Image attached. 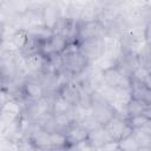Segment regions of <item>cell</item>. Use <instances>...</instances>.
<instances>
[{"mask_svg": "<svg viewBox=\"0 0 151 151\" xmlns=\"http://www.w3.org/2000/svg\"><path fill=\"white\" fill-rule=\"evenodd\" d=\"M87 140L90 142V144L92 145L93 149H100L106 142H109L111 139H110L109 134L106 133L104 126H99L88 132Z\"/></svg>", "mask_w": 151, "mask_h": 151, "instance_id": "9a60e30c", "label": "cell"}, {"mask_svg": "<svg viewBox=\"0 0 151 151\" xmlns=\"http://www.w3.org/2000/svg\"><path fill=\"white\" fill-rule=\"evenodd\" d=\"M118 150H123V151H137V150H140V146H139L138 142L136 140V138L133 137V134L131 133L126 138H124L120 142H118Z\"/></svg>", "mask_w": 151, "mask_h": 151, "instance_id": "44dd1931", "label": "cell"}, {"mask_svg": "<svg viewBox=\"0 0 151 151\" xmlns=\"http://www.w3.org/2000/svg\"><path fill=\"white\" fill-rule=\"evenodd\" d=\"M53 116V124H54V131L65 132L73 123V118L70 112L65 113H52Z\"/></svg>", "mask_w": 151, "mask_h": 151, "instance_id": "d6986e66", "label": "cell"}, {"mask_svg": "<svg viewBox=\"0 0 151 151\" xmlns=\"http://www.w3.org/2000/svg\"><path fill=\"white\" fill-rule=\"evenodd\" d=\"M88 130L80 123L74 122L65 132V142H66V149H73L77 144L84 142L88 137Z\"/></svg>", "mask_w": 151, "mask_h": 151, "instance_id": "8fae6325", "label": "cell"}, {"mask_svg": "<svg viewBox=\"0 0 151 151\" xmlns=\"http://www.w3.org/2000/svg\"><path fill=\"white\" fill-rule=\"evenodd\" d=\"M129 94L131 99L140 100L146 104H151V87L150 85L136 80H130Z\"/></svg>", "mask_w": 151, "mask_h": 151, "instance_id": "7c38bea8", "label": "cell"}, {"mask_svg": "<svg viewBox=\"0 0 151 151\" xmlns=\"http://www.w3.org/2000/svg\"><path fill=\"white\" fill-rule=\"evenodd\" d=\"M125 118H126V122H127L129 126L132 129V131L143 130V129H149L150 127L151 118H150L149 113H140V114L125 117Z\"/></svg>", "mask_w": 151, "mask_h": 151, "instance_id": "ac0fdd59", "label": "cell"}, {"mask_svg": "<svg viewBox=\"0 0 151 151\" xmlns=\"http://www.w3.org/2000/svg\"><path fill=\"white\" fill-rule=\"evenodd\" d=\"M101 74H103L104 84L113 90L129 88L130 86V78H127L114 64L103 68Z\"/></svg>", "mask_w": 151, "mask_h": 151, "instance_id": "52a82bcc", "label": "cell"}, {"mask_svg": "<svg viewBox=\"0 0 151 151\" xmlns=\"http://www.w3.org/2000/svg\"><path fill=\"white\" fill-rule=\"evenodd\" d=\"M61 17L63 15H60V9L58 5H54V4L46 5L40 12V19H41L42 26L46 29H50L51 32Z\"/></svg>", "mask_w": 151, "mask_h": 151, "instance_id": "4fadbf2b", "label": "cell"}, {"mask_svg": "<svg viewBox=\"0 0 151 151\" xmlns=\"http://www.w3.org/2000/svg\"><path fill=\"white\" fill-rule=\"evenodd\" d=\"M19 76V66L13 51L0 52V88L5 90Z\"/></svg>", "mask_w": 151, "mask_h": 151, "instance_id": "3957f363", "label": "cell"}, {"mask_svg": "<svg viewBox=\"0 0 151 151\" xmlns=\"http://www.w3.org/2000/svg\"><path fill=\"white\" fill-rule=\"evenodd\" d=\"M4 33H5V25H4V22L0 20V40H2Z\"/></svg>", "mask_w": 151, "mask_h": 151, "instance_id": "cb8c5ba5", "label": "cell"}, {"mask_svg": "<svg viewBox=\"0 0 151 151\" xmlns=\"http://www.w3.org/2000/svg\"><path fill=\"white\" fill-rule=\"evenodd\" d=\"M149 111H150V104H146L140 100L130 98L125 104V113H126L125 117H131L140 113H149Z\"/></svg>", "mask_w": 151, "mask_h": 151, "instance_id": "2e32d148", "label": "cell"}, {"mask_svg": "<svg viewBox=\"0 0 151 151\" xmlns=\"http://www.w3.org/2000/svg\"><path fill=\"white\" fill-rule=\"evenodd\" d=\"M24 57V65L26 70L33 74L40 73L45 66L46 58L40 52H32L27 54H22Z\"/></svg>", "mask_w": 151, "mask_h": 151, "instance_id": "5bb4252c", "label": "cell"}, {"mask_svg": "<svg viewBox=\"0 0 151 151\" xmlns=\"http://www.w3.org/2000/svg\"><path fill=\"white\" fill-rule=\"evenodd\" d=\"M7 100H8V99H7V97H6L5 90L0 88V111H1V109H2V106H4V104H5Z\"/></svg>", "mask_w": 151, "mask_h": 151, "instance_id": "603a6c76", "label": "cell"}, {"mask_svg": "<svg viewBox=\"0 0 151 151\" xmlns=\"http://www.w3.org/2000/svg\"><path fill=\"white\" fill-rule=\"evenodd\" d=\"M60 63L63 72L74 78L81 76L91 64L79 50L78 44L73 41H71L67 48L60 54Z\"/></svg>", "mask_w": 151, "mask_h": 151, "instance_id": "6da1fadb", "label": "cell"}, {"mask_svg": "<svg viewBox=\"0 0 151 151\" xmlns=\"http://www.w3.org/2000/svg\"><path fill=\"white\" fill-rule=\"evenodd\" d=\"M104 129L110 139L117 143L132 133V129L129 126L126 118H123L119 114H116L106 125H104Z\"/></svg>", "mask_w": 151, "mask_h": 151, "instance_id": "ba28073f", "label": "cell"}, {"mask_svg": "<svg viewBox=\"0 0 151 151\" xmlns=\"http://www.w3.org/2000/svg\"><path fill=\"white\" fill-rule=\"evenodd\" d=\"M104 26L99 22V20H91V21H78L74 33V42L80 44L83 41L104 37L105 34Z\"/></svg>", "mask_w": 151, "mask_h": 151, "instance_id": "5b68a950", "label": "cell"}, {"mask_svg": "<svg viewBox=\"0 0 151 151\" xmlns=\"http://www.w3.org/2000/svg\"><path fill=\"white\" fill-rule=\"evenodd\" d=\"M57 92L73 107L80 106V101H81V90L78 85V83L76 81H71V80H65L63 81Z\"/></svg>", "mask_w": 151, "mask_h": 151, "instance_id": "30bf717a", "label": "cell"}, {"mask_svg": "<svg viewBox=\"0 0 151 151\" xmlns=\"http://www.w3.org/2000/svg\"><path fill=\"white\" fill-rule=\"evenodd\" d=\"M29 38V31L26 28H18L9 38V42L13 46V50L22 51L28 41Z\"/></svg>", "mask_w": 151, "mask_h": 151, "instance_id": "e0dca14e", "label": "cell"}, {"mask_svg": "<svg viewBox=\"0 0 151 151\" xmlns=\"http://www.w3.org/2000/svg\"><path fill=\"white\" fill-rule=\"evenodd\" d=\"M88 111L100 126L106 125L116 114H118L113 105L106 100L98 91H92L91 93Z\"/></svg>", "mask_w": 151, "mask_h": 151, "instance_id": "7a4b0ae2", "label": "cell"}, {"mask_svg": "<svg viewBox=\"0 0 151 151\" xmlns=\"http://www.w3.org/2000/svg\"><path fill=\"white\" fill-rule=\"evenodd\" d=\"M68 44H70V41L65 37H63L58 33L51 32L48 35H45L41 38L38 52H40L46 59L53 58V57H59L67 48Z\"/></svg>", "mask_w": 151, "mask_h": 151, "instance_id": "277c9868", "label": "cell"}, {"mask_svg": "<svg viewBox=\"0 0 151 151\" xmlns=\"http://www.w3.org/2000/svg\"><path fill=\"white\" fill-rule=\"evenodd\" d=\"M21 98L28 103H37L46 96V88L38 77H27L20 85Z\"/></svg>", "mask_w": 151, "mask_h": 151, "instance_id": "8992f818", "label": "cell"}, {"mask_svg": "<svg viewBox=\"0 0 151 151\" xmlns=\"http://www.w3.org/2000/svg\"><path fill=\"white\" fill-rule=\"evenodd\" d=\"M78 46H79V50L81 51V53L88 59L90 63L101 59L106 51V42H105L104 37L83 41V42L78 44Z\"/></svg>", "mask_w": 151, "mask_h": 151, "instance_id": "9c48e42d", "label": "cell"}, {"mask_svg": "<svg viewBox=\"0 0 151 151\" xmlns=\"http://www.w3.org/2000/svg\"><path fill=\"white\" fill-rule=\"evenodd\" d=\"M130 80H136V81H140V83H145V84L150 85V72H149V67H146L144 65L137 66L133 70V72L131 73Z\"/></svg>", "mask_w": 151, "mask_h": 151, "instance_id": "ffe728a7", "label": "cell"}, {"mask_svg": "<svg viewBox=\"0 0 151 151\" xmlns=\"http://www.w3.org/2000/svg\"><path fill=\"white\" fill-rule=\"evenodd\" d=\"M50 145H51V149H66L64 132H60V131L50 132Z\"/></svg>", "mask_w": 151, "mask_h": 151, "instance_id": "7402d4cb", "label": "cell"}]
</instances>
